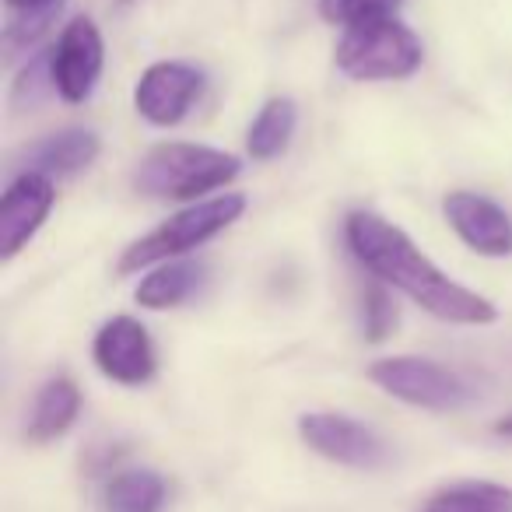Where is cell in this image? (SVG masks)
<instances>
[{
  "label": "cell",
  "mask_w": 512,
  "mask_h": 512,
  "mask_svg": "<svg viewBox=\"0 0 512 512\" xmlns=\"http://www.w3.org/2000/svg\"><path fill=\"white\" fill-rule=\"evenodd\" d=\"M239 176V158L204 144H158L134 172L137 193L155 200H190L228 186Z\"/></svg>",
  "instance_id": "cell-2"
},
{
  "label": "cell",
  "mask_w": 512,
  "mask_h": 512,
  "mask_svg": "<svg viewBox=\"0 0 512 512\" xmlns=\"http://www.w3.org/2000/svg\"><path fill=\"white\" fill-rule=\"evenodd\" d=\"M200 95H204V74L190 64L165 60L141 74L134 88V106L155 127H176L179 120H186Z\"/></svg>",
  "instance_id": "cell-7"
},
{
  "label": "cell",
  "mask_w": 512,
  "mask_h": 512,
  "mask_svg": "<svg viewBox=\"0 0 512 512\" xmlns=\"http://www.w3.org/2000/svg\"><path fill=\"white\" fill-rule=\"evenodd\" d=\"M425 60L421 39L397 18L348 29L337 43V67L355 81L411 78Z\"/></svg>",
  "instance_id": "cell-4"
},
{
  "label": "cell",
  "mask_w": 512,
  "mask_h": 512,
  "mask_svg": "<svg viewBox=\"0 0 512 512\" xmlns=\"http://www.w3.org/2000/svg\"><path fill=\"white\" fill-rule=\"evenodd\" d=\"M369 379L383 393L425 411H460L470 404V386L428 358H379L369 369Z\"/></svg>",
  "instance_id": "cell-5"
},
{
  "label": "cell",
  "mask_w": 512,
  "mask_h": 512,
  "mask_svg": "<svg viewBox=\"0 0 512 512\" xmlns=\"http://www.w3.org/2000/svg\"><path fill=\"white\" fill-rule=\"evenodd\" d=\"M299 435L309 449H316V453L334 463H344V467L376 470L386 467V460H390L386 442L372 428H365L362 421L348 418V414H330V411L302 414Z\"/></svg>",
  "instance_id": "cell-6"
},
{
  "label": "cell",
  "mask_w": 512,
  "mask_h": 512,
  "mask_svg": "<svg viewBox=\"0 0 512 512\" xmlns=\"http://www.w3.org/2000/svg\"><path fill=\"white\" fill-rule=\"evenodd\" d=\"M200 274L204 267L190 264V260H179V264H162L148 274V278L137 285V302L144 309H176L179 302H186L193 295V288L200 285Z\"/></svg>",
  "instance_id": "cell-16"
},
{
  "label": "cell",
  "mask_w": 512,
  "mask_h": 512,
  "mask_svg": "<svg viewBox=\"0 0 512 512\" xmlns=\"http://www.w3.org/2000/svg\"><path fill=\"white\" fill-rule=\"evenodd\" d=\"M295 123H299V109H295L292 99H271L264 102V109L256 113L253 127H249V155L256 158V162H271V158H278L281 151L292 144V134H295Z\"/></svg>",
  "instance_id": "cell-14"
},
{
  "label": "cell",
  "mask_w": 512,
  "mask_h": 512,
  "mask_svg": "<svg viewBox=\"0 0 512 512\" xmlns=\"http://www.w3.org/2000/svg\"><path fill=\"white\" fill-rule=\"evenodd\" d=\"M102 64H106V46L92 18H74L60 36L57 50L50 53V74L57 95L67 102H85L99 85Z\"/></svg>",
  "instance_id": "cell-8"
},
{
  "label": "cell",
  "mask_w": 512,
  "mask_h": 512,
  "mask_svg": "<svg viewBox=\"0 0 512 512\" xmlns=\"http://www.w3.org/2000/svg\"><path fill=\"white\" fill-rule=\"evenodd\" d=\"M393 327H397V309H393V299L386 295L383 281H379V285H372L365 292V337L383 341Z\"/></svg>",
  "instance_id": "cell-20"
},
{
  "label": "cell",
  "mask_w": 512,
  "mask_h": 512,
  "mask_svg": "<svg viewBox=\"0 0 512 512\" xmlns=\"http://www.w3.org/2000/svg\"><path fill=\"white\" fill-rule=\"evenodd\" d=\"M36 4H46V0H8V8H15V11L36 8Z\"/></svg>",
  "instance_id": "cell-22"
},
{
  "label": "cell",
  "mask_w": 512,
  "mask_h": 512,
  "mask_svg": "<svg viewBox=\"0 0 512 512\" xmlns=\"http://www.w3.org/2000/svg\"><path fill=\"white\" fill-rule=\"evenodd\" d=\"M246 211V197L242 193H221L204 204H193L186 211L172 214L165 225H158L155 232H148L144 239H137L134 246L123 249L120 256V274H137L144 267L169 264L172 256H183L190 249L204 246L207 239H214L218 232H225L232 221L242 218Z\"/></svg>",
  "instance_id": "cell-3"
},
{
  "label": "cell",
  "mask_w": 512,
  "mask_h": 512,
  "mask_svg": "<svg viewBox=\"0 0 512 512\" xmlns=\"http://www.w3.org/2000/svg\"><path fill=\"white\" fill-rule=\"evenodd\" d=\"M421 512H512V488L495 481H467L442 488L421 505Z\"/></svg>",
  "instance_id": "cell-17"
},
{
  "label": "cell",
  "mask_w": 512,
  "mask_h": 512,
  "mask_svg": "<svg viewBox=\"0 0 512 512\" xmlns=\"http://www.w3.org/2000/svg\"><path fill=\"white\" fill-rule=\"evenodd\" d=\"M60 11H64V0H46V4H36V8L18 11L15 22L4 29V46H8L11 57L32 50L50 32V25L60 18Z\"/></svg>",
  "instance_id": "cell-18"
},
{
  "label": "cell",
  "mask_w": 512,
  "mask_h": 512,
  "mask_svg": "<svg viewBox=\"0 0 512 512\" xmlns=\"http://www.w3.org/2000/svg\"><path fill=\"white\" fill-rule=\"evenodd\" d=\"M99 137L85 127H67L60 134H50L43 141H36L25 151V165L29 172L39 176H74V172L88 169L99 158Z\"/></svg>",
  "instance_id": "cell-12"
},
{
  "label": "cell",
  "mask_w": 512,
  "mask_h": 512,
  "mask_svg": "<svg viewBox=\"0 0 512 512\" xmlns=\"http://www.w3.org/2000/svg\"><path fill=\"white\" fill-rule=\"evenodd\" d=\"M165 481L155 470H123L102 491V509L106 512H162L165 505Z\"/></svg>",
  "instance_id": "cell-15"
},
{
  "label": "cell",
  "mask_w": 512,
  "mask_h": 512,
  "mask_svg": "<svg viewBox=\"0 0 512 512\" xmlns=\"http://www.w3.org/2000/svg\"><path fill=\"white\" fill-rule=\"evenodd\" d=\"M43 71H50V57H43V60H36V64L25 67V74L15 81V106H36L46 92H57L53 78L50 81L39 78Z\"/></svg>",
  "instance_id": "cell-21"
},
{
  "label": "cell",
  "mask_w": 512,
  "mask_h": 512,
  "mask_svg": "<svg viewBox=\"0 0 512 512\" xmlns=\"http://www.w3.org/2000/svg\"><path fill=\"white\" fill-rule=\"evenodd\" d=\"M53 190L50 176H39V172H22L15 183L8 186L4 200H0V232H4V260H15L32 239L43 228V221L50 218Z\"/></svg>",
  "instance_id": "cell-10"
},
{
  "label": "cell",
  "mask_w": 512,
  "mask_h": 512,
  "mask_svg": "<svg viewBox=\"0 0 512 512\" xmlns=\"http://www.w3.org/2000/svg\"><path fill=\"white\" fill-rule=\"evenodd\" d=\"M95 365L106 379L120 386H141L155 376L158 358L148 330L130 316H116L95 334L92 344Z\"/></svg>",
  "instance_id": "cell-9"
},
{
  "label": "cell",
  "mask_w": 512,
  "mask_h": 512,
  "mask_svg": "<svg viewBox=\"0 0 512 512\" xmlns=\"http://www.w3.org/2000/svg\"><path fill=\"white\" fill-rule=\"evenodd\" d=\"M495 432H498V435H505V439H512V414H509V418H502V421H498V425H495Z\"/></svg>",
  "instance_id": "cell-23"
},
{
  "label": "cell",
  "mask_w": 512,
  "mask_h": 512,
  "mask_svg": "<svg viewBox=\"0 0 512 512\" xmlns=\"http://www.w3.org/2000/svg\"><path fill=\"white\" fill-rule=\"evenodd\" d=\"M81 411V393L71 379L57 376L39 390L36 407L29 418V439L32 442H53L78 421Z\"/></svg>",
  "instance_id": "cell-13"
},
{
  "label": "cell",
  "mask_w": 512,
  "mask_h": 512,
  "mask_svg": "<svg viewBox=\"0 0 512 512\" xmlns=\"http://www.w3.org/2000/svg\"><path fill=\"white\" fill-rule=\"evenodd\" d=\"M404 0H320V15L330 25H344V29H358V25L386 22Z\"/></svg>",
  "instance_id": "cell-19"
},
{
  "label": "cell",
  "mask_w": 512,
  "mask_h": 512,
  "mask_svg": "<svg viewBox=\"0 0 512 512\" xmlns=\"http://www.w3.org/2000/svg\"><path fill=\"white\" fill-rule=\"evenodd\" d=\"M446 221L474 253L481 256H512V218L481 193L456 190L442 200Z\"/></svg>",
  "instance_id": "cell-11"
},
{
  "label": "cell",
  "mask_w": 512,
  "mask_h": 512,
  "mask_svg": "<svg viewBox=\"0 0 512 512\" xmlns=\"http://www.w3.org/2000/svg\"><path fill=\"white\" fill-rule=\"evenodd\" d=\"M344 239L372 278L404 292L414 306L432 313L435 320L460 323V327H488L498 320L495 302L446 278L397 225H390L379 214L351 211L344 221Z\"/></svg>",
  "instance_id": "cell-1"
}]
</instances>
